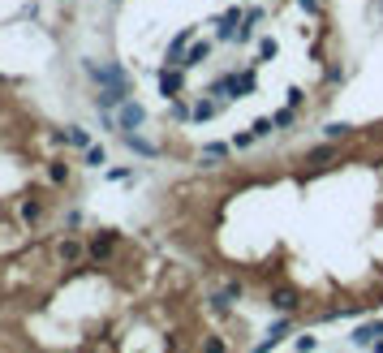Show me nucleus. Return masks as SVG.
I'll use <instances>...</instances> for the list:
<instances>
[{"label":"nucleus","instance_id":"obj_2","mask_svg":"<svg viewBox=\"0 0 383 353\" xmlns=\"http://www.w3.org/2000/svg\"><path fill=\"white\" fill-rule=\"evenodd\" d=\"M142 125H147V108H142L138 100H125V104L117 108V130L130 134V130H142Z\"/></svg>","mask_w":383,"mask_h":353},{"label":"nucleus","instance_id":"obj_8","mask_svg":"<svg viewBox=\"0 0 383 353\" xmlns=\"http://www.w3.org/2000/svg\"><path fill=\"white\" fill-rule=\"evenodd\" d=\"M125 138V147H130L134 155H147V159H155L159 155V147H155V142H147V138H142L138 130H130V134H121Z\"/></svg>","mask_w":383,"mask_h":353},{"label":"nucleus","instance_id":"obj_21","mask_svg":"<svg viewBox=\"0 0 383 353\" xmlns=\"http://www.w3.org/2000/svg\"><path fill=\"white\" fill-rule=\"evenodd\" d=\"M250 130H254V138H267L271 130H276V121H271V117H259V121L250 125Z\"/></svg>","mask_w":383,"mask_h":353},{"label":"nucleus","instance_id":"obj_13","mask_svg":"<svg viewBox=\"0 0 383 353\" xmlns=\"http://www.w3.org/2000/svg\"><path fill=\"white\" fill-rule=\"evenodd\" d=\"M207 95H216V100H237L233 73H224V78H216V82H211V91H207Z\"/></svg>","mask_w":383,"mask_h":353},{"label":"nucleus","instance_id":"obj_28","mask_svg":"<svg viewBox=\"0 0 383 353\" xmlns=\"http://www.w3.org/2000/svg\"><path fill=\"white\" fill-rule=\"evenodd\" d=\"M224 293H229L233 301H242V293H246V288H242V280H229V284H224Z\"/></svg>","mask_w":383,"mask_h":353},{"label":"nucleus","instance_id":"obj_23","mask_svg":"<svg viewBox=\"0 0 383 353\" xmlns=\"http://www.w3.org/2000/svg\"><path fill=\"white\" fill-rule=\"evenodd\" d=\"M332 155H336V147H332V142H323V147L310 151V164H323V159H332Z\"/></svg>","mask_w":383,"mask_h":353},{"label":"nucleus","instance_id":"obj_1","mask_svg":"<svg viewBox=\"0 0 383 353\" xmlns=\"http://www.w3.org/2000/svg\"><path fill=\"white\" fill-rule=\"evenodd\" d=\"M82 69L95 87H134L130 73H125L121 65H100V60H82Z\"/></svg>","mask_w":383,"mask_h":353},{"label":"nucleus","instance_id":"obj_20","mask_svg":"<svg viewBox=\"0 0 383 353\" xmlns=\"http://www.w3.org/2000/svg\"><path fill=\"white\" fill-rule=\"evenodd\" d=\"M39 216H43V207H39L35 198H26V203H22V220H26V224H35Z\"/></svg>","mask_w":383,"mask_h":353},{"label":"nucleus","instance_id":"obj_22","mask_svg":"<svg viewBox=\"0 0 383 353\" xmlns=\"http://www.w3.org/2000/svg\"><path fill=\"white\" fill-rule=\"evenodd\" d=\"M229 155V147H220V142H211V147H202V159L207 164H216V159H224Z\"/></svg>","mask_w":383,"mask_h":353},{"label":"nucleus","instance_id":"obj_30","mask_svg":"<svg viewBox=\"0 0 383 353\" xmlns=\"http://www.w3.org/2000/svg\"><path fill=\"white\" fill-rule=\"evenodd\" d=\"M314 349V336H297V353H310Z\"/></svg>","mask_w":383,"mask_h":353},{"label":"nucleus","instance_id":"obj_15","mask_svg":"<svg viewBox=\"0 0 383 353\" xmlns=\"http://www.w3.org/2000/svg\"><path fill=\"white\" fill-rule=\"evenodd\" d=\"M216 112H220V100H216V95H211V100H198V104H194V121H211Z\"/></svg>","mask_w":383,"mask_h":353},{"label":"nucleus","instance_id":"obj_16","mask_svg":"<svg viewBox=\"0 0 383 353\" xmlns=\"http://www.w3.org/2000/svg\"><path fill=\"white\" fill-rule=\"evenodd\" d=\"M276 52H280V47H276V39H259V60H254V65H267V60H276Z\"/></svg>","mask_w":383,"mask_h":353},{"label":"nucleus","instance_id":"obj_26","mask_svg":"<svg viewBox=\"0 0 383 353\" xmlns=\"http://www.w3.org/2000/svg\"><path fill=\"white\" fill-rule=\"evenodd\" d=\"M297 5H301V9H306V13H310V18H318V13H323V0H297Z\"/></svg>","mask_w":383,"mask_h":353},{"label":"nucleus","instance_id":"obj_7","mask_svg":"<svg viewBox=\"0 0 383 353\" xmlns=\"http://www.w3.org/2000/svg\"><path fill=\"white\" fill-rule=\"evenodd\" d=\"M293 328V319L289 315H284V319H276V323H271V332H267V341H259V345H254V353H271V349H276L280 341H284V332H289Z\"/></svg>","mask_w":383,"mask_h":353},{"label":"nucleus","instance_id":"obj_29","mask_svg":"<svg viewBox=\"0 0 383 353\" xmlns=\"http://www.w3.org/2000/svg\"><path fill=\"white\" fill-rule=\"evenodd\" d=\"M250 142H254V130H246V134H237V138H233V147H237V151H246Z\"/></svg>","mask_w":383,"mask_h":353},{"label":"nucleus","instance_id":"obj_17","mask_svg":"<svg viewBox=\"0 0 383 353\" xmlns=\"http://www.w3.org/2000/svg\"><path fill=\"white\" fill-rule=\"evenodd\" d=\"M82 259V246L78 242H60V263H78Z\"/></svg>","mask_w":383,"mask_h":353},{"label":"nucleus","instance_id":"obj_25","mask_svg":"<svg viewBox=\"0 0 383 353\" xmlns=\"http://www.w3.org/2000/svg\"><path fill=\"white\" fill-rule=\"evenodd\" d=\"M202 353H224V341H220V336H207V341H202Z\"/></svg>","mask_w":383,"mask_h":353},{"label":"nucleus","instance_id":"obj_5","mask_svg":"<svg viewBox=\"0 0 383 353\" xmlns=\"http://www.w3.org/2000/svg\"><path fill=\"white\" fill-rule=\"evenodd\" d=\"M297 301H301V297H297V288H293V284L271 288V306H276L280 315H293V310H297Z\"/></svg>","mask_w":383,"mask_h":353},{"label":"nucleus","instance_id":"obj_12","mask_svg":"<svg viewBox=\"0 0 383 353\" xmlns=\"http://www.w3.org/2000/svg\"><path fill=\"white\" fill-rule=\"evenodd\" d=\"M233 87H237V100H246V95H254L259 78H254V69H242V73H233Z\"/></svg>","mask_w":383,"mask_h":353},{"label":"nucleus","instance_id":"obj_4","mask_svg":"<svg viewBox=\"0 0 383 353\" xmlns=\"http://www.w3.org/2000/svg\"><path fill=\"white\" fill-rule=\"evenodd\" d=\"M125 100H134L130 87H100V95H95V108H100V112H117Z\"/></svg>","mask_w":383,"mask_h":353},{"label":"nucleus","instance_id":"obj_27","mask_svg":"<svg viewBox=\"0 0 383 353\" xmlns=\"http://www.w3.org/2000/svg\"><path fill=\"white\" fill-rule=\"evenodd\" d=\"M271 121H276V130H284V125H293V108H284V112H276V117H271Z\"/></svg>","mask_w":383,"mask_h":353},{"label":"nucleus","instance_id":"obj_14","mask_svg":"<svg viewBox=\"0 0 383 353\" xmlns=\"http://www.w3.org/2000/svg\"><path fill=\"white\" fill-rule=\"evenodd\" d=\"M349 134H353V125H349V121H327V125H323V138H327V142H340V138H349Z\"/></svg>","mask_w":383,"mask_h":353},{"label":"nucleus","instance_id":"obj_3","mask_svg":"<svg viewBox=\"0 0 383 353\" xmlns=\"http://www.w3.org/2000/svg\"><path fill=\"white\" fill-rule=\"evenodd\" d=\"M242 22H246V13L233 5V9L224 13V18L216 22V39H220V43H237V30H242Z\"/></svg>","mask_w":383,"mask_h":353},{"label":"nucleus","instance_id":"obj_18","mask_svg":"<svg viewBox=\"0 0 383 353\" xmlns=\"http://www.w3.org/2000/svg\"><path fill=\"white\" fill-rule=\"evenodd\" d=\"M82 155H86V164H91V168H104V164H108V151H104V147H86Z\"/></svg>","mask_w":383,"mask_h":353},{"label":"nucleus","instance_id":"obj_32","mask_svg":"<svg viewBox=\"0 0 383 353\" xmlns=\"http://www.w3.org/2000/svg\"><path fill=\"white\" fill-rule=\"evenodd\" d=\"M379 5H383V0H379Z\"/></svg>","mask_w":383,"mask_h":353},{"label":"nucleus","instance_id":"obj_24","mask_svg":"<svg viewBox=\"0 0 383 353\" xmlns=\"http://www.w3.org/2000/svg\"><path fill=\"white\" fill-rule=\"evenodd\" d=\"M229 306H233V297H229V293H224V288H220V293H216V297H211V310H216V315H224V310H229Z\"/></svg>","mask_w":383,"mask_h":353},{"label":"nucleus","instance_id":"obj_31","mask_svg":"<svg viewBox=\"0 0 383 353\" xmlns=\"http://www.w3.org/2000/svg\"><path fill=\"white\" fill-rule=\"evenodd\" d=\"M371 353H383V336H379V341H375V345H371Z\"/></svg>","mask_w":383,"mask_h":353},{"label":"nucleus","instance_id":"obj_9","mask_svg":"<svg viewBox=\"0 0 383 353\" xmlns=\"http://www.w3.org/2000/svg\"><path fill=\"white\" fill-rule=\"evenodd\" d=\"M207 60H211V43H189L185 47V69H194V65H207Z\"/></svg>","mask_w":383,"mask_h":353},{"label":"nucleus","instance_id":"obj_19","mask_svg":"<svg viewBox=\"0 0 383 353\" xmlns=\"http://www.w3.org/2000/svg\"><path fill=\"white\" fill-rule=\"evenodd\" d=\"M47 181H52V185H65V181H69V168H65V164H47Z\"/></svg>","mask_w":383,"mask_h":353},{"label":"nucleus","instance_id":"obj_6","mask_svg":"<svg viewBox=\"0 0 383 353\" xmlns=\"http://www.w3.org/2000/svg\"><path fill=\"white\" fill-rule=\"evenodd\" d=\"M181 87H185L181 82V69H172V65L159 69V95H164V100H181Z\"/></svg>","mask_w":383,"mask_h":353},{"label":"nucleus","instance_id":"obj_11","mask_svg":"<svg viewBox=\"0 0 383 353\" xmlns=\"http://www.w3.org/2000/svg\"><path fill=\"white\" fill-rule=\"evenodd\" d=\"M56 142H69V147H78V151H86V147H91V134L82 130V125H69L65 134H56Z\"/></svg>","mask_w":383,"mask_h":353},{"label":"nucleus","instance_id":"obj_10","mask_svg":"<svg viewBox=\"0 0 383 353\" xmlns=\"http://www.w3.org/2000/svg\"><path fill=\"white\" fill-rule=\"evenodd\" d=\"M113 246H117V233H100V237L91 242V259H95V263H104L108 254H113Z\"/></svg>","mask_w":383,"mask_h":353}]
</instances>
